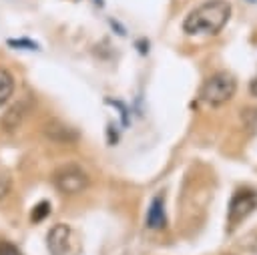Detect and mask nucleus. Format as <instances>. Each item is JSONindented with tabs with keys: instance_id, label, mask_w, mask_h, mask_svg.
Here are the masks:
<instances>
[{
	"instance_id": "13",
	"label": "nucleus",
	"mask_w": 257,
	"mask_h": 255,
	"mask_svg": "<svg viewBox=\"0 0 257 255\" xmlns=\"http://www.w3.org/2000/svg\"><path fill=\"white\" fill-rule=\"evenodd\" d=\"M249 90H251V94H253V96H257V76L251 80V84H249Z\"/></svg>"
},
{
	"instance_id": "12",
	"label": "nucleus",
	"mask_w": 257,
	"mask_h": 255,
	"mask_svg": "<svg viewBox=\"0 0 257 255\" xmlns=\"http://www.w3.org/2000/svg\"><path fill=\"white\" fill-rule=\"evenodd\" d=\"M0 255H20V251L10 243H0Z\"/></svg>"
},
{
	"instance_id": "6",
	"label": "nucleus",
	"mask_w": 257,
	"mask_h": 255,
	"mask_svg": "<svg viewBox=\"0 0 257 255\" xmlns=\"http://www.w3.org/2000/svg\"><path fill=\"white\" fill-rule=\"evenodd\" d=\"M167 223V217H165V201L161 195L153 197L149 209H147V227L151 229H163Z\"/></svg>"
},
{
	"instance_id": "11",
	"label": "nucleus",
	"mask_w": 257,
	"mask_h": 255,
	"mask_svg": "<svg viewBox=\"0 0 257 255\" xmlns=\"http://www.w3.org/2000/svg\"><path fill=\"white\" fill-rule=\"evenodd\" d=\"M10 185H12L10 179H8L6 175H0V201L10 193Z\"/></svg>"
},
{
	"instance_id": "5",
	"label": "nucleus",
	"mask_w": 257,
	"mask_h": 255,
	"mask_svg": "<svg viewBox=\"0 0 257 255\" xmlns=\"http://www.w3.org/2000/svg\"><path fill=\"white\" fill-rule=\"evenodd\" d=\"M68 243H70V227L64 223H56L46 237L50 255H64L68 251Z\"/></svg>"
},
{
	"instance_id": "8",
	"label": "nucleus",
	"mask_w": 257,
	"mask_h": 255,
	"mask_svg": "<svg viewBox=\"0 0 257 255\" xmlns=\"http://www.w3.org/2000/svg\"><path fill=\"white\" fill-rule=\"evenodd\" d=\"M22 118H24V104H14V106H12L8 112H4V116H2V126H4V131H6V133L16 131L18 124L22 122Z\"/></svg>"
},
{
	"instance_id": "4",
	"label": "nucleus",
	"mask_w": 257,
	"mask_h": 255,
	"mask_svg": "<svg viewBox=\"0 0 257 255\" xmlns=\"http://www.w3.org/2000/svg\"><path fill=\"white\" fill-rule=\"evenodd\" d=\"M257 207V193L253 189H239L231 203H229V213H227V221L231 227H237L243 219H247Z\"/></svg>"
},
{
	"instance_id": "14",
	"label": "nucleus",
	"mask_w": 257,
	"mask_h": 255,
	"mask_svg": "<svg viewBox=\"0 0 257 255\" xmlns=\"http://www.w3.org/2000/svg\"><path fill=\"white\" fill-rule=\"evenodd\" d=\"M251 2H255V0H251Z\"/></svg>"
},
{
	"instance_id": "9",
	"label": "nucleus",
	"mask_w": 257,
	"mask_h": 255,
	"mask_svg": "<svg viewBox=\"0 0 257 255\" xmlns=\"http://www.w3.org/2000/svg\"><path fill=\"white\" fill-rule=\"evenodd\" d=\"M14 92V80L10 74H0V106L12 96Z\"/></svg>"
},
{
	"instance_id": "10",
	"label": "nucleus",
	"mask_w": 257,
	"mask_h": 255,
	"mask_svg": "<svg viewBox=\"0 0 257 255\" xmlns=\"http://www.w3.org/2000/svg\"><path fill=\"white\" fill-rule=\"evenodd\" d=\"M48 213H50V203L40 201V203L34 207V211H32V221H42Z\"/></svg>"
},
{
	"instance_id": "1",
	"label": "nucleus",
	"mask_w": 257,
	"mask_h": 255,
	"mask_svg": "<svg viewBox=\"0 0 257 255\" xmlns=\"http://www.w3.org/2000/svg\"><path fill=\"white\" fill-rule=\"evenodd\" d=\"M231 16L229 0H203L183 20L185 34H217Z\"/></svg>"
},
{
	"instance_id": "7",
	"label": "nucleus",
	"mask_w": 257,
	"mask_h": 255,
	"mask_svg": "<svg viewBox=\"0 0 257 255\" xmlns=\"http://www.w3.org/2000/svg\"><path fill=\"white\" fill-rule=\"evenodd\" d=\"M44 133H46V137L50 141H56V143H72V141L78 139V135H76L74 129H70V126H66V124L58 122V120L48 122L44 126Z\"/></svg>"
},
{
	"instance_id": "2",
	"label": "nucleus",
	"mask_w": 257,
	"mask_h": 255,
	"mask_svg": "<svg viewBox=\"0 0 257 255\" xmlns=\"http://www.w3.org/2000/svg\"><path fill=\"white\" fill-rule=\"evenodd\" d=\"M237 90V80L231 72H215L213 76H209L203 86H201V98L211 104V106H221L225 102H229L235 96Z\"/></svg>"
},
{
	"instance_id": "3",
	"label": "nucleus",
	"mask_w": 257,
	"mask_h": 255,
	"mask_svg": "<svg viewBox=\"0 0 257 255\" xmlns=\"http://www.w3.org/2000/svg\"><path fill=\"white\" fill-rule=\"evenodd\" d=\"M54 187L64 195H78L88 187V175L78 165H62L52 175Z\"/></svg>"
}]
</instances>
